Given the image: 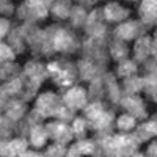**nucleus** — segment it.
I'll return each mask as SVG.
<instances>
[{
    "mask_svg": "<svg viewBox=\"0 0 157 157\" xmlns=\"http://www.w3.org/2000/svg\"><path fill=\"white\" fill-rule=\"evenodd\" d=\"M135 126H137V118L130 113H123L116 118V127L121 132H130V130L135 129Z\"/></svg>",
    "mask_w": 157,
    "mask_h": 157,
    "instance_id": "4be33fe9",
    "label": "nucleus"
},
{
    "mask_svg": "<svg viewBox=\"0 0 157 157\" xmlns=\"http://www.w3.org/2000/svg\"><path fill=\"white\" fill-rule=\"evenodd\" d=\"M146 25L143 22L138 21H127L120 24L118 27L115 29V38L118 39H123V41H132L135 38H140L145 32Z\"/></svg>",
    "mask_w": 157,
    "mask_h": 157,
    "instance_id": "0eeeda50",
    "label": "nucleus"
},
{
    "mask_svg": "<svg viewBox=\"0 0 157 157\" xmlns=\"http://www.w3.org/2000/svg\"><path fill=\"white\" fill-rule=\"evenodd\" d=\"M98 145L96 141L93 140H86V138H80L77 143H74V145L68 149L66 155L69 157H75V155H91V154H98Z\"/></svg>",
    "mask_w": 157,
    "mask_h": 157,
    "instance_id": "ddd939ff",
    "label": "nucleus"
},
{
    "mask_svg": "<svg viewBox=\"0 0 157 157\" xmlns=\"http://www.w3.org/2000/svg\"><path fill=\"white\" fill-rule=\"evenodd\" d=\"M47 71L52 74L54 82L58 86H71L77 75V71L71 61H52L47 64Z\"/></svg>",
    "mask_w": 157,
    "mask_h": 157,
    "instance_id": "f03ea898",
    "label": "nucleus"
},
{
    "mask_svg": "<svg viewBox=\"0 0 157 157\" xmlns=\"http://www.w3.org/2000/svg\"><path fill=\"white\" fill-rule=\"evenodd\" d=\"M86 17H88V14H86V11H85V6H82V5L72 6L69 19H71V24L74 25V27H82V25H85Z\"/></svg>",
    "mask_w": 157,
    "mask_h": 157,
    "instance_id": "5701e85b",
    "label": "nucleus"
},
{
    "mask_svg": "<svg viewBox=\"0 0 157 157\" xmlns=\"http://www.w3.org/2000/svg\"><path fill=\"white\" fill-rule=\"evenodd\" d=\"M14 69L17 66L11 61H0V78H14Z\"/></svg>",
    "mask_w": 157,
    "mask_h": 157,
    "instance_id": "bb28decb",
    "label": "nucleus"
},
{
    "mask_svg": "<svg viewBox=\"0 0 157 157\" xmlns=\"http://www.w3.org/2000/svg\"><path fill=\"white\" fill-rule=\"evenodd\" d=\"M138 71L137 68V63L132 61V60H123L120 64H118V68H116V74L118 77H121V78H127V77H132L135 75Z\"/></svg>",
    "mask_w": 157,
    "mask_h": 157,
    "instance_id": "412c9836",
    "label": "nucleus"
},
{
    "mask_svg": "<svg viewBox=\"0 0 157 157\" xmlns=\"http://www.w3.org/2000/svg\"><path fill=\"white\" fill-rule=\"evenodd\" d=\"M0 13H5V14H13L14 13V6L10 0H0Z\"/></svg>",
    "mask_w": 157,
    "mask_h": 157,
    "instance_id": "c756f323",
    "label": "nucleus"
},
{
    "mask_svg": "<svg viewBox=\"0 0 157 157\" xmlns=\"http://www.w3.org/2000/svg\"><path fill=\"white\" fill-rule=\"evenodd\" d=\"M121 105L124 107V110L127 113H130L132 116L138 118V120H146L148 118V112H146V105L137 94H124L121 98Z\"/></svg>",
    "mask_w": 157,
    "mask_h": 157,
    "instance_id": "1a4fd4ad",
    "label": "nucleus"
},
{
    "mask_svg": "<svg viewBox=\"0 0 157 157\" xmlns=\"http://www.w3.org/2000/svg\"><path fill=\"white\" fill-rule=\"evenodd\" d=\"M71 0H54L50 5V11L52 14L58 19H66L71 14Z\"/></svg>",
    "mask_w": 157,
    "mask_h": 157,
    "instance_id": "a211bd4d",
    "label": "nucleus"
},
{
    "mask_svg": "<svg viewBox=\"0 0 157 157\" xmlns=\"http://www.w3.org/2000/svg\"><path fill=\"white\" fill-rule=\"evenodd\" d=\"M72 132H74V137H78V138H83L85 137V132H86V127H88V123L85 118H74L72 120Z\"/></svg>",
    "mask_w": 157,
    "mask_h": 157,
    "instance_id": "393cba45",
    "label": "nucleus"
},
{
    "mask_svg": "<svg viewBox=\"0 0 157 157\" xmlns=\"http://www.w3.org/2000/svg\"><path fill=\"white\" fill-rule=\"evenodd\" d=\"M5 113H6L8 120H11V121H19L21 118L25 115V102H24V101H17V99L6 102Z\"/></svg>",
    "mask_w": 157,
    "mask_h": 157,
    "instance_id": "f3484780",
    "label": "nucleus"
},
{
    "mask_svg": "<svg viewBox=\"0 0 157 157\" xmlns=\"http://www.w3.org/2000/svg\"><path fill=\"white\" fill-rule=\"evenodd\" d=\"M151 47H152V38L148 35H141L137 38V43L134 46V54L137 61H146L151 55Z\"/></svg>",
    "mask_w": 157,
    "mask_h": 157,
    "instance_id": "4468645a",
    "label": "nucleus"
},
{
    "mask_svg": "<svg viewBox=\"0 0 157 157\" xmlns=\"http://www.w3.org/2000/svg\"><path fill=\"white\" fill-rule=\"evenodd\" d=\"M138 14L146 27L157 25V0H141L138 6Z\"/></svg>",
    "mask_w": 157,
    "mask_h": 157,
    "instance_id": "9b49d317",
    "label": "nucleus"
},
{
    "mask_svg": "<svg viewBox=\"0 0 157 157\" xmlns=\"http://www.w3.org/2000/svg\"><path fill=\"white\" fill-rule=\"evenodd\" d=\"M30 132H29V138H30V143L35 146V148H43L46 145V141L49 138V134H47V129L46 126H43V123L39 124H35V126H30Z\"/></svg>",
    "mask_w": 157,
    "mask_h": 157,
    "instance_id": "2eb2a0df",
    "label": "nucleus"
},
{
    "mask_svg": "<svg viewBox=\"0 0 157 157\" xmlns=\"http://www.w3.org/2000/svg\"><path fill=\"white\" fill-rule=\"evenodd\" d=\"M63 102L64 105H68L72 110H80L85 109L88 104V94L85 88L82 86H71L69 90H66V93L63 94Z\"/></svg>",
    "mask_w": 157,
    "mask_h": 157,
    "instance_id": "6e6552de",
    "label": "nucleus"
},
{
    "mask_svg": "<svg viewBox=\"0 0 157 157\" xmlns=\"http://www.w3.org/2000/svg\"><path fill=\"white\" fill-rule=\"evenodd\" d=\"M68 149H66V145H63V143H58L55 141L54 145H50L46 151V155H66Z\"/></svg>",
    "mask_w": 157,
    "mask_h": 157,
    "instance_id": "c85d7f7f",
    "label": "nucleus"
},
{
    "mask_svg": "<svg viewBox=\"0 0 157 157\" xmlns=\"http://www.w3.org/2000/svg\"><path fill=\"white\" fill-rule=\"evenodd\" d=\"M124 86H126V93L127 94H137L143 90V77H127L124 78Z\"/></svg>",
    "mask_w": 157,
    "mask_h": 157,
    "instance_id": "b1692460",
    "label": "nucleus"
},
{
    "mask_svg": "<svg viewBox=\"0 0 157 157\" xmlns=\"http://www.w3.org/2000/svg\"><path fill=\"white\" fill-rule=\"evenodd\" d=\"M154 39H155V41H157V30H155V33H154Z\"/></svg>",
    "mask_w": 157,
    "mask_h": 157,
    "instance_id": "c9c22d12",
    "label": "nucleus"
},
{
    "mask_svg": "<svg viewBox=\"0 0 157 157\" xmlns=\"http://www.w3.org/2000/svg\"><path fill=\"white\" fill-rule=\"evenodd\" d=\"M14 57H16V52L13 50V47L0 39V61H13Z\"/></svg>",
    "mask_w": 157,
    "mask_h": 157,
    "instance_id": "a878e982",
    "label": "nucleus"
},
{
    "mask_svg": "<svg viewBox=\"0 0 157 157\" xmlns=\"http://www.w3.org/2000/svg\"><path fill=\"white\" fill-rule=\"evenodd\" d=\"M29 155H30V157H32V155H41V152H33V151H29V149H27V151L22 154V157H29Z\"/></svg>",
    "mask_w": 157,
    "mask_h": 157,
    "instance_id": "72a5a7b5",
    "label": "nucleus"
},
{
    "mask_svg": "<svg viewBox=\"0 0 157 157\" xmlns=\"http://www.w3.org/2000/svg\"><path fill=\"white\" fill-rule=\"evenodd\" d=\"M96 2H98V0H96Z\"/></svg>",
    "mask_w": 157,
    "mask_h": 157,
    "instance_id": "4c0bfd02",
    "label": "nucleus"
},
{
    "mask_svg": "<svg viewBox=\"0 0 157 157\" xmlns=\"http://www.w3.org/2000/svg\"><path fill=\"white\" fill-rule=\"evenodd\" d=\"M85 30L90 38H94V39L104 38V35L107 32V25H105V17H104L102 10H94L90 13L85 22Z\"/></svg>",
    "mask_w": 157,
    "mask_h": 157,
    "instance_id": "39448f33",
    "label": "nucleus"
},
{
    "mask_svg": "<svg viewBox=\"0 0 157 157\" xmlns=\"http://www.w3.org/2000/svg\"><path fill=\"white\" fill-rule=\"evenodd\" d=\"M102 13H104V17H105L107 22H123L130 14V11L127 8H123L120 3H116V2L107 3L105 6L102 8Z\"/></svg>",
    "mask_w": 157,
    "mask_h": 157,
    "instance_id": "f8f14e48",
    "label": "nucleus"
},
{
    "mask_svg": "<svg viewBox=\"0 0 157 157\" xmlns=\"http://www.w3.org/2000/svg\"><path fill=\"white\" fill-rule=\"evenodd\" d=\"M127 54H129V49L126 46V41L115 38V41H112V44H110V55H112V58L116 60V61H123V60L127 58Z\"/></svg>",
    "mask_w": 157,
    "mask_h": 157,
    "instance_id": "6ab92c4d",
    "label": "nucleus"
},
{
    "mask_svg": "<svg viewBox=\"0 0 157 157\" xmlns=\"http://www.w3.org/2000/svg\"><path fill=\"white\" fill-rule=\"evenodd\" d=\"M130 2H135V0H130Z\"/></svg>",
    "mask_w": 157,
    "mask_h": 157,
    "instance_id": "e433bc0d",
    "label": "nucleus"
},
{
    "mask_svg": "<svg viewBox=\"0 0 157 157\" xmlns=\"http://www.w3.org/2000/svg\"><path fill=\"white\" fill-rule=\"evenodd\" d=\"M77 68H78V72H80V77L83 78V80H90L91 82V80H94V78L101 77V68L91 60L78 61Z\"/></svg>",
    "mask_w": 157,
    "mask_h": 157,
    "instance_id": "dca6fc26",
    "label": "nucleus"
},
{
    "mask_svg": "<svg viewBox=\"0 0 157 157\" xmlns=\"http://www.w3.org/2000/svg\"><path fill=\"white\" fill-rule=\"evenodd\" d=\"M135 132H134V135H135V138L138 140V143H143V141H148L151 137H154L155 135V130H154V121L151 120V121H146V123H143L141 126H135Z\"/></svg>",
    "mask_w": 157,
    "mask_h": 157,
    "instance_id": "aec40b11",
    "label": "nucleus"
},
{
    "mask_svg": "<svg viewBox=\"0 0 157 157\" xmlns=\"http://www.w3.org/2000/svg\"><path fill=\"white\" fill-rule=\"evenodd\" d=\"M146 154H148V155H157V140H155V141H152L151 145L148 146Z\"/></svg>",
    "mask_w": 157,
    "mask_h": 157,
    "instance_id": "2f4dec72",
    "label": "nucleus"
},
{
    "mask_svg": "<svg viewBox=\"0 0 157 157\" xmlns=\"http://www.w3.org/2000/svg\"><path fill=\"white\" fill-rule=\"evenodd\" d=\"M29 148V140L24 137L11 138L8 141L0 143V155H22Z\"/></svg>",
    "mask_w": 157,
    "mask_h": 157,
    "instance_id": "9d476101",
    "label": "nucleus"
},
{
    "mask_svg": "<svg viewBox=\"0 0 157 157\" xmlns=\"http://www.w3.org/2000/svg\"><path fill=\"white\" fill-rule=\"evenodd\" d=\"M83 110H85V120L88 123V127H91L96 132L110 130L115 121V115L105 110L101 101H93L91 104H86V107Z\"/></svg>",
    "mask_w": 157,
    "mask_h": 157,
    "instance_id": "f257e3e1",
    "label": "nucleus"
},
{
    "mask_svg": "<svg viewBox=\"0 0 157 157\" xmlns=\"http://www.w3.org/2000/svg\"><path fill=\"white\" fill-rule=\"evenodd\" d=\"M10 29H11L10 21H8V19H5V17H0V39H3V36H6V35H8Z\"/></svg>",
    "mask_w": 157,
    "mask_h": 157,
    "instance_id": "7c9ffc66",
    "label": "nucleus"
},
{
    "mask_svg": "<svg viewBox=\"0 0 157 157\" xmlns=\"http://www.w3.org/2000/svg\"><path fill=\"white\" fill-rule=\"evenodd\" d=\"M151 54L154 55L155 61H157V41L155 39H152V47H151Z\"/></svg>",
    "mask_w": 157,
    "mask_h": 157,
    "instance_id": "473e14b6",
    "label": "nucleus"
},
{
    "mask_svg": "<svg viewBox=\"0 0 157 157\" xmlns=\"http://www.w3.org/2000/svg\"><path fill=\"white\" fill-rule=\"evenodd\" d=\"M54 0H25L19 6V16L27 21L46 19Z\"/></svg>",
    "mask_w": 157,
    "mask_h": 157,
    "instance_id": "7ed1b4c3",
    "label": "nucleus"
},
{
    "mask_svg": "<svg viewBox=\"0 0 157 157\" xmlns=\"http://www.w3.org/2000/svg\"><path fill=\"white\" fill-rule=\"evenodd\" d=\"M61 105H63V99H60L57 94L47 91V93H43L41 96H38L35 110L43 118H49V116H57Z\"/></svg>",
    "mask_w": 157,
    "mask_h": 157,
    "instance_id": "20e7f679",
    "label": "nucleus"
},
{
    "mask_svg": "<svg viewBox=\"0 0 157 157\" xmlns=\"http://www.w3.org/2000/svg\"><path fill=\"white\" fill-rule=\"evenodd\" d=\"M46 129H47L49 138H52L54 141H58V143H63V145H66V143H69L74 138L72 127L66 121H61V120L52 121L46 124Z\"/></svg>",
    "mask_w": 157,
    "mask_h": 157,
    "instance_id": "423d86ee",
    "label": "nucleus"
},
{
    "mask_svg": "<svg viewBox=\"0 0 157 157\" xmlns=\"http://www.w3.org/2000/svg\"><path fill=\"white\" fill-rule=\"evenodd\" d=\"M22 39H25V38H24V33H22L21 29H19L17 32L14 30V32L11 33V44H13L11 47H13V50H14V52H19V54H21L22 49H24Z\"/></svg>",
    "mask_w": 157,
    "mask_h": 157,
    "instance_id": "cd10ccee",
    "label": "nucleus"
},
{
    "mask_svg": "<svg viewBox=\"0 0 157 157\" xmlns=\"http://www.w3.org/2000/svg\"><path fill=\"white\" fill-rule=\"evenodd\" d=\"M152 121H154V130H155V137H157V116L152 118Z\"/></svg>",
    "mask_w": 157,
    "mask_h": 157,
    "instance_id": "f704fd0d",
    "label": "nucleus"
}]
</instances>
